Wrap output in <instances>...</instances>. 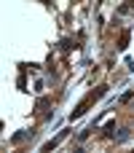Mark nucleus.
Instances as JSON below:
<instances>
[]
</instances>
